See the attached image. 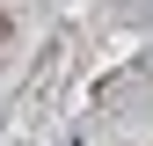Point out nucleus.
Masks as SVG:
<instances>
[{
	"instance_id": "obj_1",
	"label": "nucleus",
	"mask_w": 153,
	"mask_h": 146,
	"mask_svg": "<svg viewBox=\"0 0 153 146\" xmlns=\"http://www.w3.org/2000/svg\"><path fill=\"white\" fill-rule=\"evenodd\" d=\"M0 44H7V15H0Z\"/></svg>"
}]
</instances>
